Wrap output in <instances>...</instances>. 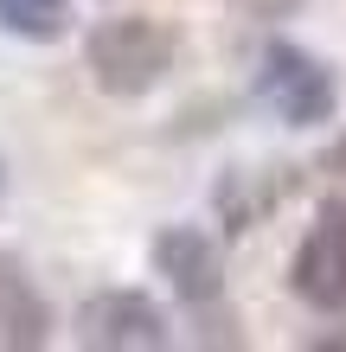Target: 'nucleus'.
<instances>
[{
	"instance_id": "f257e3e1",
	"label": "nucleus",
	"mask_w": 346,
	"mask_h": 352,
	"mask_svg": "<svg viewBox=\"0 0 346 352\" xmlns=\"http://www.w3.org/2000/svg\"><path fill=\"white\" fill-rule=\"evenodd\" d=\"M180 58V32L167 19H148V13H116V19H96L90 38H84V71L103 96H148L154 84H167Z\"/></svg>"
},
{
	"instance_id": "f03ea898",
	"label": "nucleus",
	"mask_w": 346,
	"mask_h": 352,
	"mask_svg": "<svg viewBox=\"0 0 346 352\" xmlns=\"http://www.w3.org/2000/svg\"><path fill=\"white\" fill-rule=\"evenodd\" d=\"M257 102L282 129H321V122L334 116V102H340V84H334V71L321 65L314 52L276 38V45H263V58H257Z\"/></svg>"
},
{
	"instance_id": "7ed1b4c3",
	"label": "nucleus",
	"mask_w": 346,
	"mask_h": 352,
	"mask_svg": "<svg viewBox=\"0 0 346 352\" xmlns=\"http://www.w3.org/2000/svg\"><path fill=\"white\" fill-rule=\"evenodd\" d=\"M77 346L90 352H160L167 346V314L141 288H103L77 307Z\"/></svg>"
},
{
	"instance_id": "20e7f679",
	"label": "nucleus",
	"mask_w": 346,
	"mask_h": 352,
	"mask_svg": "<svg viewBox=\"0 0 346 352\" xmlns=\"http://www.w3.org/2000/svg\"><path fill=\"white\" fill-rule=\"evenodd\" d=\"M289 288L321 314L346 307V199H321V212L289 263Z\"/></svg>"
},
{
	"instance_id": "39448f33",
	"label": "nucleus",
	"mask_w": 346,
	"mask_h": 352,
	"mask_svg": "<svg viewBox=\"0 0 346 352\" xmlns=\"http://www.w3.org/2000/svg\"><path fill=\"white\" fill-rule=\"evenodd\" d=\"M154 269L167 276V288L186 307H218L225 295V263H218V243L193 224H167L154 231Z\"/></svg>"
},
{
	"instance_id": "423d86ee",
	"label": "nucleus",
	"mask_w": 346,
	"mask_h": 352,
	"mask_svg": "<svg viewBox=\"0 0 346 352\" xmlns=\"http://www.w3.org/2000/svg\"><path fill=\"white\" fill-rule=\"evenodd\" d=\"M52 340V301L39 295L26 263L0 250V352H39Z\"/></svg>"
},
{
	"instance_id": "0eeeda50",
	"label": "nucleus",
	"mask_w": 346,
	"mask_h": 352,
	"mask_svg": "<svg viewBox=\"0 0 346 352\" xmlns=\"http://www.w3.org/2000/svg\"><path fill=\"white\" fill-rule=\"evenodd\" d=\"M0 26L26 45H52L71 32V0H0Z\"/></svg>"
},
{
	"instance_id": "6e6552de",
	"label": "nucleus",
	"mask_w": 346,
	"mask_h": 352,
	"mask_svg": "<svg viewBox=\"0 0 346 352\" xmlns=\"http://www.w3.org/2000/svg\"><path fill=\"white\" fill-rule=\"evenodd\" d=\"M270 186H250V173H225V186H218V212H225V231H250V224L270 212Z\"/></svg>"
},
{
	"instance_id": "1a4fd4ad",
	"label": "nucleus",
	"mask_w": 346,
	"mask_h": 352,
	"mask_svg": "<svg viewBox=\"0 0 346 352\" xmlns=\"http://www.w3.org/2000/svg\"><path fill=\"white\" fill-rule=\"evenodd\" d=\"M231 7H237L244 19H257V26H276V19L301 13V7H308V0H231Z\"/></svg>"
},
{
	"instance_id": "9d476101",
	"label": "nucleus",
	"mask_w": 346,
	"mask_h": 352,
	"mask_svg": "<svg viewBox=\"0 0 346 352\" xmlns=\"http://www.w3.org/2000/svg\"><path fill=\"white\" fill-rule=\"evenodd\" d=\"M321 173H334V179H346V135L334 141L327 154H321Z\"/></svg>"
},
{
	"instance_id": "9b49d317",
	"label": "nucleus",
	"mask_w": 346,
	"mask_h": 352,
	"mask_svg": "<svg viewBox=\"0 0 346 352\" xmlns=\"http://www.w3.org/2000/svg\"><path fill=\"white\" fill-rule=\"evenodd\" d=\"M0 192H7V167H0Z\"/></svg>"
}]
</instances>
